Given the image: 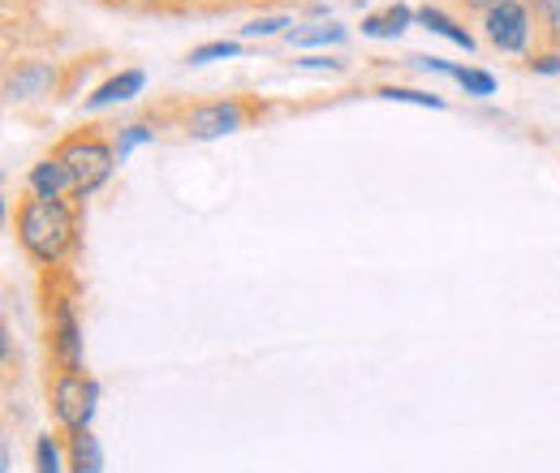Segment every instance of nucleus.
Returning <instances> with one entry per match:
<instances>
[{"label": "nucleus", "mask_w": 560, "mask_h": 473, "mask_svg": "<svg viewBox=\"0 0 560 473\" xmlns=\"http://www.w3.org/2000/svg\"><path fill=\"white\" fill-rule=\"evenodd\" d=\"M13 233L22 255L39 271H57L78 250V199H39L26 194L13 211Z\"/></svg>", "instance_id": "obj_1"}, {"label": "nucleus", "mask_w": 560, "mask_h": 473, "mask_svg": "<svg viewBox=\"0 0 560 473\" xmlns=\"http://www.w3.org/2000/svg\"><path fill=\"white\" fill-rule=\"evenodd\" d=\"M44 319H48V357L57 370L82 366V323H78V284L66 271H44Z\"/></svg>", "instance_id": "obj_2"}, {"label": "nucleus", "mask_w": 560, "mask_h": 473, "mask_svg": "<svg viewBox=\"0 0 560 473\" xmlns=\"http://www.w3.org/2000/svg\"><path fill=\"white\" fill-rule=\"evenodd\" d=\"M52 155H61V159L70 164L73 186H78V203H82L86 194H95V190L113 177V168H117V142H108L95 126H82V130L66 134L57 142Z\"/></svg>", "instance_id": "obj_3"}, {"label": "nucleus", "mask_w": 560, "mask_h": 473, "mask_svg": "<svg viewBox=\"0 0 560 473\" xmlns=\"http://www.w3.org/2000/svg\"><path fill=\"white\" fill-rule=\"evenodd\" d=\"M48 401H52V417L57 426L73 435V430H91L95 417V401H100V383L86 370H57L48 379Z\"/></svg>", "instance_id": "obj_4"}, {"label": "nucleus", "mask_w": 560, "mask_h": 473, "mask_svg": "<svg viewBox=\"0 0 560 473\" xmlns=\"http://www.w3.org/2000/svg\"><path fill=\"white\" fill-rule=\"evenodd\" d=\"M264 113L259 99H246V95H224V99H199L186 108L182 117V130L190 138H220V134H237L242 126H250L255 117Z\"/></svg>", "instance_id": "obj_5"}, {"label": "nucleus", "mask_w": 560, "mask_h": 473, "mask_svg": "<svg viewBox=\"0 0 560 473\" xmlns=\"http://www.w3.org/2000/svg\"><path fill=\"white\" fill-rule=\"evenodd\" d=\"M483 35L500 52H526L535 35V9L526 0H504L491 13H483Z\"/></svg>", "instance_id": "obj_6"}, {"label": "nucleus", "mask_w": 560, "mask_h": 473, "mask_svg": "<svg viewBox=\"0 0 560 473\" xmlns=\"http://www.w3.org/2000/svg\"><path fill=\"white\" fill-rule=\"evenodd\" d=\"M57 91H66L57 61H22L18 69L4 73V99H9V104L48 99V95H57Z\"/></svg>", "instance_id": "obj_7"}, {"label": "nucleus", "mask_w": 560, "mask_h": 473, "mask_svg": "<svg viewBox=\"0 0 560 473\" xmlns=\"http://www.w3.org/2000/svg\"><path fill=\"white\" fill-rule=\"evenodd\" d=\"M26 190L39 194V199H78L73 173L61 155H44V159L26 173Z\"/></svg>", "instance_id": "obj_8"}, {"label": "nucleus", "mask_w": 560, "mask_h": 473, "mask_svg": "<svg viewBox=\"0 0 560 473\" xmlns=\"http://www.w3.org/2000/svg\"><path fill=\"white\" fill-rule=\"evenodd\" d=\"M142 86H147V73H142V69H121L117 78L100 82V86L86 95V113H95V108H108V104H126V99L142 95Z\"/></svg>", "instance_id": "obj_9"}, {"label": "nucleus", "mask_w": 560, "mask_h": 473, "mask_svg": "<svg viewBox=\"0 0 560 473\" xmlns=\"http://www.w3.org/2000/svg\"><path fill=\"white\" fill-rule=\"evenodd\" d=\"M415 17H419L415 9H406V4H388V9L362 17V35H371V39H397Z\"/></svg>", "instance_id": "obj_10"}, {"label": "nucleus", "mask_w": 560, "mask_h": 473, "mask_svg": "<svg viewBox=\"0 0 560 473\" xmlns=\"http://www.w3.org/2000/svg\"><path fill=\"white\" fill-rule=\"evenodd\" d=\"M284 39L293 48H319V44H346L350 31L341 22H302V26H289Z\"/></svg>", "instance_id": "obj_11"}, {"label": "nucleus", "mask_w": 560, "mask_h": 473, "mask_svg": "<svg viewBox=\"0 0 560 473\" xmlns=\"http://www.w3.org/2000/svg\"><path fill=\"white\" fill-rule=\"evenodd\" d=\"M66 452H70V473H104V452L91 430L66 435Z\"/></svg>", "instance_id": "obj_12"}, {"label": "nucleus", "mask_w": 560, "mask_h": 473, "mask_svg": "<svg viewBox=\"0 0 560 473\" xmlns=\"http://www.w3.org/2000/svg\"><path fill=\"white\" fill-rule=\"evenodd\" d=\"M419 22L427 31H435V35H444L448 44H457V48H466V52H475V35L457 22V17H448L444 9H435V4H422L419 9Z\"/></svg>", "instance_id": "obj_13"}, {"label": "nucleus", "mask_w": 560, "mask_h": 473, "mask_svg": "<svg viewBox=\"0 0 560 473\" xmlns=\"http://www.w3.org/2000/svg\"><path fill=\"white\" fill-rule=\"evenodd\" d=\"M535 44L544 52H560V0H552L539 17H535Z\"/></svg>", "instance_id": "obj_14"}, {"label": "nucleus", "mask_w": 560, "mask_h": 473, "mask_svg": "<svg viewBox=\"0 0 560 473\" xmlns=\"http://www.w3.org/2000/svg\"><path fill=\"white\" fill-rule=\"evenodd\" d=\"M380 99H393V104H419V108H444L440 95L415 91V86H380Z\"/></svg>", "instance_id": "obj_15"}, {"label": "nucleus", "mask_w": 560, "mask_h": 473, "mask_svg": "<svg viewBox=\"0 0 560 473\" xmlns=\"http://www.w3.org/2000/svg\"><path fill=\"white\" fill-rule=\"evenodd\" d=\"M453 82H462V86H466V95H479V99L495 95V78H491L488 69H457V73H453Z\"/></svg>", "instance_id": "obj_16"}, {"label": "nucleus", "mask_w": 560, "mask_h": 473, "mask_svg": "<svg viewBox=\"0 0 560 473\" xmlns=\"http://www.w3.org/2000/svg\"><path fill=\"white\" fill-rule=\"evenodd\" d=\"M35 470L39 473H61V444L52 435L35 439Z\"/></svg>", "instance_id": "obj_17"}, {"label": "nucleus", "mask_w": 560, "mask_h": 473, "mask_svg": "<svg viewBox=\"0 0 560 473\" xmlns=\"http://www.w3.org/2000/svg\"><path fill=\"white\" fill-rule=\"evenodd\" d=\"M242 44L237 39H215V44H203L190 52V66H208V61H224V57H237Z\"/></svg>", "instance_id": "obj_18"}, {"label": "nucleus", "mask_w": 560, "mask_h": 473, "mask_svg": "<svg viewBox=\"0 0 560 473\" xmlns=\"http://www.w3.org/2000/svg\"><path fill=\"white\" fill-rule=\"evenodd\" d=\"M151 138H155V130H151L147 121H135V126H126L121 134L113 138V142H117V159H126V155H130L135 146H142V142H151Z\"/></svg>", "instance_id": "obj_19"}, {"label": "nucleus", "mask_w": 560, "mask_h": 473, "mask_svg": "<svg viewBox=\"0 0 560 473\" xmlns=\"http://www.w3.org/2000/svg\"><path fill=\"white\" fill-rule=\"evenodd\" d=\"M284 26H293L289 13H272V17H255L250 26H242V39H264V35H280Z\"/></svg>", "instance_id": "obj_20"}, {"label": "nucleus", "mask_w": 560, "mask_h": 473, "mask_svg": "<svg viewBox=\"0 0 560 473\" xmlns=\"http://www.w3.org/2000/svg\"><path fill=\"white\" fill-rule=\"evenodd\" d=\"M293 66L302 69V73H346V61H341V57H302V61H293Z\"/></svg>", "instance_id": "obj_21"}, {"label": "nucleus", "mask_w": 560, "mask_h": 473, "mask_svg": "<svg viewBox=\"0 0 560 473\" xmlns=\"http://www.w3.org/2000/svg\"><path fill=\"white\" fill-rule=\"evenodd\" d=\"M526 66L535 69V73H560V52H544V48H535Z\"/></svg>", "instance_id": "obj_22"}, {"label": "nucleus", "mask_w": 560, "mask_h": 473, "mask_svg": "<svg viewBox=\"0 0 560 473\" xmlns=\"http://www.w3.org/2000/svg\"><path fill=\"white\" fill-rule=\"evenodd\" d=\"M237 0H182V13H220V9H233Z\"/></svg>", "instance_id": "obj_23"}, {"label": "nucleus", "mask_w": 560, "mask_h": 473, "mask_svg": "<svg viewBox=\"0 0 560 473\" xmlns=\"http://www.w3.org/2000/svg\"><path fill=\"white\" fill-rule=\"evenodd\" d=\"M139 9H160V13H182V0H130Z\"/></svg>", "instance_id": "obj_24"}, {"label": "nucleus", "mask_w": 560, "mask_h": 473, "mask_svg": "<svg viewBox=\"0 0 560 473\" xmlns=\"http://www.w3.org/2000/svg\"><path fill=\"white\" fill-rule=\"evenodd\" d=\"M457 4H462L466 13H479V17H483V13H491V9L504 4V0H457Z\"/></svg>", "instance_id": "obj_25"}, {"label": "nucleus", "mask_w": 560, "mask_h": 473, "mask_svg": "<svg viewBox=\"0 0 560 473\" xmlns=\"http://www.w3.org/2000/svg\"><path fill=\"white\" fill-rule=\"evenodd\" d=\"M526 4H530V9H535V17H539V13H544V9L552 4V0H526Z\"/></svg>", "instance_id": "obj_26"}, {"label": "nucleus", "mask_w": 560, "mask_h": 473, "mask_svg": "<svg viewBox=\"0 0 560 473\" xmlns=\"http://www.w3.org/2000/svg\"><path fill=\"white\" fill-rule=\"evenodd\" d=\"M237 4H280V0H237Z\"/></svg>", "instance_id": "obj_27"}, {"label": "nucleus", "mask_w": 560, "mask_h": 473, "mask_svg": "<svg viewBox=\"0 0 560 473\" xmlns=\"http://www.w3.org/2000/svg\"><path fill=\"white\" fill-rule=\"evenodd\" d=\"M108 4H130V0H108Z\"/></svg>", "instance_id": "obj_28"}]
</instances>
